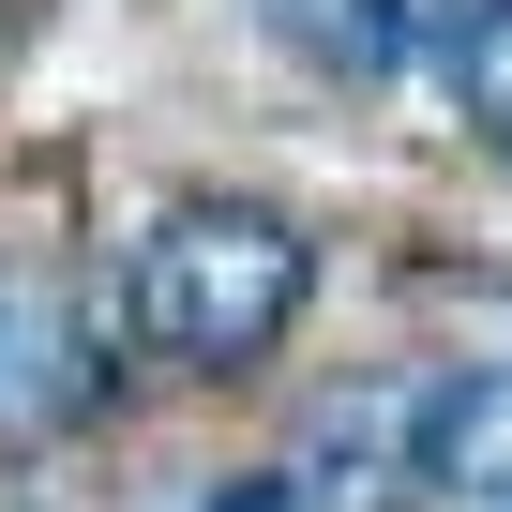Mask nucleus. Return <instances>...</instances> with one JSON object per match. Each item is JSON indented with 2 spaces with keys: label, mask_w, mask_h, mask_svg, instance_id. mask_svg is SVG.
Segmentation results:
<instances>
[{
  "label": "nucleus",
  "mask_w": 512,
  "mask_h": 512,
  "mask_svg": "<svg viewBox=\"0 0 512 512\" xmlns=\"http://www.w3.org/2000/svg\"><path fill=\"white\" fill-rule=\"evenodd\" d=\"M392 482H422V392H362V407H332L317 422V497H392Z\"/></svg>",
  "instance_id": "5"
},
{
  "label": "nucleus",
  "mask_w": 512,
  "mask_h": 512,
  "mask_svg": "<svg viewBox=\"0 0 512 512\" xmlns=\"http://www.w3.org/2000/svg\"><path fill=\"white\" fill-rule=\"evenodd\" d=\"M211 512H302V482H226Z\"/></svg>",
  "instance_id": "7"
},
{
  "label": "nucleus",
  "mask_w": 512,
  "mask_h": 512,
  "mask_svg": "<svg viewBox=\"0 0 512 512\" xmlns=\"http://www.w3.org/2000/svg\"><path fill=\"white\" fill-rule=\"evenodd\" d=\"M136 347L166 362H256L287 317H302V226L287 211H241V196H196L136 241V287H121Z\"/></svg>",
  "instance_id": "1"
},
{
  "label": "nucleus",
  "mask_w": 512,
  "mask_h": 512,
  "mask_svg": "<svg viewBox=\"0 0 512 512\" xmlns=\"http://www.w3.org/2000/svg\"><path fill=\"white\" fill-rule=\"evenodd\" d=\"M422 482L437 497H512V362H467L422 392Z\"/></svg>",
  "instance_id": "3"
},
{
  "label": "nucleus",
  "mask_w": 512,
  "mask_h": 512,
  "mask_svg": "<svg viewBox=\"0 0 512 512\" xmlns=\"http://www.w3.org/2000/svg\"><path fill=\"white\" fill-rule=\"evenodd\" d=\"M437 76H452V106H467V121H497V136H512V0H452Z\"/></svg>",
  "instance_id": "6"
},
{
  "label": "nucleus",
  "mask_w": 512,
  "mask_h": 512,
  "mask_svg": "<svg viewBox=\"0 0 512 512\" xmlns=\"http://www.w3.org/2000/svg\"><path fill=\"white\" fill-rule=\"evenodd\" d=\"M91 317L46 287V272H0V437H61L91 407Z\"/></svg>",
  "instance_id": "2"
},
{
  "label": "nucleus",
  "mask_w": 512,
  "mask_h": 512,
  "mask_svg": "<svg viewBox=\"0 0 512 512\" xmlns=\"http://www.w3.org/2000/svg\"><path fill=\"white\" fill-rule=\"evenodd\" d=\"M422 31H452L437 0H272V46L302 76H392Z\"/></svg>",
  "instance_id": "4"
}]
</instances>
